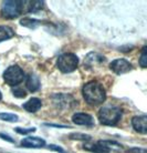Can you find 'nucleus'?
I'll list each match as a JSON object with an SVG mask.
<instances>
[{
	"instance_id": "obj_6",
	"label": "nucleus",
	"mask_w": 147,
	"mask_h": 153,
	"mask_svg": "<svg viewBox=\"0 0 147 153\" xmlns=\"http://www.w3.org/2000/svg\"><path fill=\"white\" fill-rule=\"evenodd\" d=\"M52 101L53 103L55 104L58 108L60 109H72L73 107L78 105V101L70 94H54L52 96Z\"/></svg>"
},
{
	"instance_id": "obj_15",
	"label": "nucleus",
	"mask_w": 147,
	"mask_h": 153,
	"mask_svg": "<svg viewBox=\"0 0 147 153\" xmlns=\"http://www.w3.org/2000/svg\"><path fill=\"white\" fill-rule=\"evenodd\" d=\"M15 36V31L8 26H0V42L8 40Z\"/></svg>"
},
{
	"instance_id": "obj_19",
	"label": "nucleus",
	"mask_w": 147,
	"mask_h": 153,
	"mask_svg": "<svg viewBox=\"0 0 147 153\" xmlns=\"http://www.w3.org/2000/svg\"><path fill=\"white\" fill-rule=\"evenodd\" d=\"M69 138L71 140H81V141H90L91 135L89 134H83V133H71L69 135Z\"/></svg>"
},
{
	"instance_id": "obj_18",
	"label": "nucleus",
	"mask_w": 147,
	"mask_h": 153,
	"mask_svg": "<svg viewBox=\"0 0 147 153\" xmlns=\"http://www.w3.org/2000/svg\"><path fill=\"white\" fill-rule=\"evenodd\" d=\"M0 120L6 121V122H18L19 121V117L12 113H0Z\"/></svg>"
},
{
	"instance_id": "obj_11",
	"label": "nucleus",
	"mask_w": 147,
	"mask_h": 153,
	"mask_svg": "<svg viewBox=\"0 0 147 153\" xmlns=\"http://www.w3.org/2000/svg\"><path fill=\"white\" fill-rule=\"evenodd\" d=\"M147 117L146 115H137L132 119V126L135 129L136 132L140 134L147 133Z\"/></svg>"
},
{
	"instance_id": "obj_13",
	"label": "nucleus",
	"mask_w": 147,
	"mask_h": 153,
	"mask_svg": "<svg viewBox=\"0 0 147 153\" xmlns=\"http://www.w3.org/2000/svg\"><path fill=\"white\" fill-rule=\"evenodd\" d=\"M26 85L28 90L30 92H35L38 91L40 87H41V83H40V80H39L38 76H35V74H32L31 73L30 76H28V79H27V82H26Z\"/></svg>"
},
{
	"instance_id": "obj_20",
	"label": "nucleus",
	"mask_w": 147,
	"mask_h": 153,
	"mask_svg": "<svg viewBox=\"0 0 147 153\" xmlns=\"http://www.w3.org/2000/svg\"><path fill=\"white\" fill-rule=\"evenodd\" d=\"M140 65L142 68H146L147 67V47H143L142 49V53L140 58Z\"/></svg>"
},
{
	"instance_id": "obj_7",
	"label": "nucleus",
	"mask_w": 147,
	"mask_h": 153,
	"mask_svg": "<svg viewBox=\"0 0 147 153\" xmlns=\"http://www.w3.org/2000/svg\"><path fill=\"white\" fill-rule=\"evenodd\" d=\"M109 69L116 74H124V73L129 72L133 69V65L126 59H116L111 62Z\"/></svg>"
},
{
	"instance_id": "obj_25",
	"label": "nucleus",
	"mask_w": 147,
	"mask_h": 153,
	"mask_svg": "<svg viewBox=\"0 0 147 153\" xmlns=\"http://www.w3.org/2000/svg\"><path fill=\"white\" fill-rule=\"evenodd\" d=\"M0 138H2L4 140H7V141L9 142H13V140H12L9 135H7V134H2V133H0Z\"/></svg>"
},
{
	"instance_id": "obj_14",
	"label": "nucleus",
	"mask_w": 147,
	"mask_h": 153,
	"mask_svg": "<svg viewBox=\"0 0 147 153\" xmlns=\"http://www.w3.org/2000/svg\"><path fill=\"white\" fill-rule=\"evenodd\" d=\"M83 149L86 150V151H90V152H94V153H109V150L107 148L101 144V142L98 141L96 143H85L83 146Z\"/></svg>"
},
{
	"instance_id": "obj_9",
	"label": "nucleus",
	"mask_w": 147,
	"mask_h": 153,
	"mask_svg": "<svg viewBox=\"0 0 147 153\" xmlns=\"http://www.w3.org/2000/svg\"><path fill=\"white\" fill-rule=\"evenodd\" d=\"M72 121L78 126H94V119L93 117L83 112H76L72 117Z\"/></svg>"
},
{
	"instance_id": "obj_16",
	"label": "nucleus",
	"mask_w": 147,
	"mask_h": 153,
	"mask_svg": "<svg viewBox=\"0 0 147 153\" xmlns=\"http://www.w3.org/2000/svg\"><path fill=\"white\" fill-rule=\"evenodd\" d=\"M20 25L23 26V27L29 28V29H35V28L39 27V26L41 25V21L32 19V18H23V19L20 21Z\"/></svg>"
},
{
	"instance_id": "obj_26",
	"label": "nucleus",
	"mask_w": 147,
	"mask_h": 153,
	"mask_svg": "<svg viewBox=\"0 0 147 153\" xmlns=\"http://www.w3.org/2000/svg\"><path fill=\"white\" fill-rule=\"evenodd\" d=\"M2 99V94H1V91H0V100Z\"/></svg>"
},
{
	"instance_id": "obj_2",
	"label": "nucleus",
	"mask_w": 147,
	"mask_h": 153,
	"mask_svg": "<svg viewBox=\"0 0 147 153\" xmlns=\"http://www.w3.org/2000/svg\"><path fill=\"white\" fill-rule=\"evenodd\" d=\"M121 108L114 107V105H106L100 109L98 111V120L103 126H116L122 119Z\"/></svg>"
},
{
	"instance_id": "obj_22",
	"label": "nucleus",
	"mask_w": 147,
	"mask_h": 153,
	"mask_svg": "<svg viewBox=\"0 0 147 153\" xmlns=\"http://www.w3.org/2000/svg\"><path fill=\"white\" fill-rule=\"evenodd\" d=\"M13 96L17 97V98H24V97L27 96V93L24 90H22V89H16V90H13Z\"/></svg>"
},
{
	"instance_id": "obj_4",
	"label": "nucleus",
	"mask_w": 147,
	"mask_h": 153,
	"mask_svg": "<svg viewBox=\"0 0 147 153\" xmlns=\"http://www.w3.org/2000/svg\"><path fill=\"white\" fill-rule=\"evenodd\" d=\"M58 69L63 73L73 72L79 67V58L74 53H63L58 58Z\"/></svg>"
},
{
	"instance_id": "obj_5",
	"label": "nucleus",
	"mask_w": 147,
	"mask_h": 153,
	"mask_svg": "<svg viewBox=\"0 0 147 153\" xmlns=\"http://www.w3.org/2000/svg\"><path fill=\"white\" fill-rule=\"evenodd\" d=\"M23 79H24V72L19 65H10L4 70V80L10 87H16L20 84L23 81Z\"/></svg>"
},
{
	"instance_id": "obj_3",
	"label": "nucleus",
	"mask_w": 147,
	"mask_h": 153,
	"mask_svg": "<svg viewBox=\"0 0 147 153\" xmlns=\"http://www.w3.org/2000/svg\"><path fill=\"white\" fill-rule=\"evenodd\" d=\"M23 1L18 0H7L2 2L1 7V16L6 19H15L19 17L23 10Z\"/></svg>"
},
{
	"instance_id": "obj_1",
	"label": "nucleus",
	"mask_w": 147,
	"mask_h": 153,
	"mask_svg": "<svg viewBox=\"0 0 147 153\" xmlns=\"http://www.w3.org/2000/svg\"><path fill=\"white\" fill-rule=\"evenodd\" d=\"M82 93L85 102L90 105H100L106 99V91L98 81H90L83 85Z\"/></svg>"
},
{
	"instance_id": "obj_17",
	"label": "nucleus",
	"mask_w": 147,
	"mask_h": 153,
	"mask_svg": "<svg viewBox=\"0 0 147 153\" xmlns=\"http://www.w3.org/2000/svg\"><path fill=\"white\" fill-rule=\"evenodd\" d=\"M29 8L28 11L29 12H38L39 10H41L42 8L44 7V2L43 1H30L29 2Z\"/></svg>"
},
{
	"instance_id": "obj_10",
	"label": "nucleus",
	"mask_w": 147,
	"mask_h": 153,
	"mask_svg": "<svg viewBox=\"0 0 147 153\" xmlns=\"http://www.w3.org/2000/svg\"><path fill=\"white\" fill-rule=\"evenodd\" d=\"M45 146V141L38 137H28L21 141V146L27 149H40Z\"/></svg>"
},
{
	"instance_id": "obj_12",
	"label": "nucleus",
	"mask_w": 147,
	"mask_h": 153,
	"mask_svg": "<svg viewBox=\"0 0 147 153\" xmlns=\"http://www.w3.org/2000/svg\"><path fill=\"white\" fill-rule=\"evenodd\" d=\"M42 107V101L38 98H31L30 100H28L26 103L22 104V108L26 111L30 112V113H34L38 110H40Z\"/></svg>"
},
{
	"instance_id": "obj_8",
	"label": "nucleus",
	"mask_w": 147,
	"mask_h": 153,
	"mask_svg": "<svg viewBox=\"0 0 147 153\" xmlns=\"http://www.w3.org/2000/svg\"><path fill=\"white\" fill-rule=\"evenodd\" d=\"M104 61H105V57L104 56L98 53V52H90L85 57V59H84V65L92 69V68L101 65Z\"/></svg>"
},
{
	"instance_id": "obj_23",
	"label": "nucleus",
	"mask_w": 147,
	"mask_h": 153,
	"mask_svg": "<svg viewBox=\"0 0 147 153\" xmlns=\"http://www.w3.org/2000/svg\"><path fill=\"white\" fill-rule=\"evenodd\" d=\"M49 149L53 150V151H57V152H60V153H66L64 151L61 146H54V144H50L49 146Z\"/></svg>"
},
{
	"instance_id": "obj_24",
	"label": "nucleus",
	"mask_w": 147,
	"mask_h": 153,
	"mask_svg": "<svg viewBox=\"0 0 147 153\" xmlns=\"http://www.w3.org/2000/svg\"><path fill=\"white\" fill-rule=\"evenodd\" d=\"M129 153H146L145 149H138V148H133V149L128 150Z\"/></svg>"
},
{
	"instance_id": "obj_21",
	"label": "nucleus",
	"mask_w": 147,
	"mask_h": 153,
	"mask_svg": "<svg viewBox=\"0 0 147 153\" xmlns=\"http://www.w3.org/2000/svg\"><path fill=\"white\" fill-rule=\"evenodd\" d=\"M16 132L19 134H29L32 133L35 131V128H27V129H22V128H16Z\"/></svg>"
}]
</instances>
